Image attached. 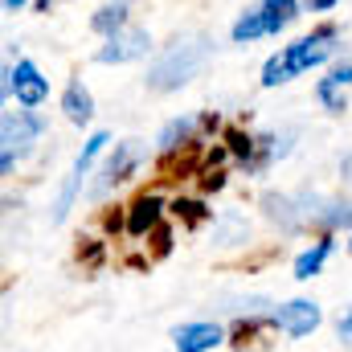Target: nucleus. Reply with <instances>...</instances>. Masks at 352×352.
<instances>
[{"label":"nucleus","instance_id":"obj_1","mask_svg":"<svg viewBox=\"0 0 352 352\" xmlns=\"http://www.w3.org/2000/svg\"><path fill=\"white\" fill-rule=\"evenodd\" d=\"M209 50H213V41H209L205 33L176 37L173 45H164V54L152 62V70H148V90L164 94V90L184 87V82L197 78V70L209 62Z\"/></svg>","mask_w":352,"mask_h":352},{"label":"nucleus","instance_id":"obj_2","mask_svg":"<svg viewBox=\"0 0 352 352\" xmlns=\"http://www.w3.org/2000/svg\"><path fill=\"white\" fill-rule=\"evenodd\" d=\"M336 25H320L316 33H307V37H299V41H291L287 50H283V62H287V74L295 78V74H303V70H311V66H324L340 45H336Z\"/></svg>","mask_w":352,"mask_h":352},{"label":"nucleus","instance_id":"obj_3","mask_svg":"<svg viewBox=\"0 0 352 352\" xmlns=\"http://www.w3.org/2000/svg\"><path fill=\"white\" fill-rule=\"evenodd\" d=\"M148 50H152V33L140 29V25H127V29H119V33L107 37V45L98 50V62L102 66H123V62L144 58Z\"/></svg>","mask_w":352,"mask_h":352},{"label":"nucleus","instance_id":"obj_4","mask_svg":"<svg viewBox=\"0 0 352 352\" xmlns=\"http://www.w3.org/2000/svg\"><path fill=\"white\" fill-rule=\"evenodd\" d=\"M41 131H45V123H41V115H33V107H25V111H4V119H0L4 152H16V156L29 152Z\"/></svg>","mask_w":352,"mask_h":352},{"label":"nucleus","instance_id":"obj_5","mask_svg":"<svg viewBox=\"0 0 352 352\" xmlns=\"http://www.w3.org/2000/svg\"><path fill=\"white\" fill-rule=\"evenodd\" d=\"M4 94H16L21 107H41V102L50 98V82L41 78V70H37L29 58H21V62L8 70V78H4Z\"/></svg>","mask_w":352,"mask_h":352},{"label":"nucleus","instance_id":"obj_6","mask_svg":"<svg viewBox=\"0 0 352 352\" xmlns=\"http://www.w3.org/2000/svg\"><path fill=\"white\" fill-rule=\"evenodd\" d=\"M320 303H311V299H291V303H283L274 316H270V324L278 328V332H287V336H295V340H303V336H311L316 328H320Z\"/></svg>","mask_w":352,"mask_h":352},{"label":"nucleus","instance_id":"obj_7","mask_svg":"<svg viewBox=\"0 0 352 352\" xmlns=\"http://www.w3.org/2000/svg\"><path fill=\"white\" fill-rule=\"evenodd\" d=\"M140 160H144V148H140V140H127V144H119V148H115V156L102 164V180L94 184V192H107L111 184L127 180V176L140 168Z\"/></svg>","mask_w":352,"mask_h":352},{"label":"nucleus","instance_id":"obj_8","mask_svg":"<svg viewBox=\"0 0 352 352\" xmlns=\"http://www.w3.org/2000/svg\"><path fill=\"white\" fill-rule=\"evenodd\" d=\"M160 213H164V201H160L156 192H140V197L131 201V209H127V234H131V238H144L148 230L160 226Z\"/></svg>","mask_w":352,"mask_h":352},{"label":"nucleus","instance_id":"obj_9","mask_svg":"<svg viewBox=\"0 0 352 352\" xmlns=\"http://www.w3.org/2000/svg\"><path fill=\"white\" fill-rule=\"evenodd\" d=\"M176 352H209L221 344V328L217 324H180L173 332Z\"/></svg>","mask_w":352,"mask_h":352},{"label":"nucleus","instance_id":"obj_10","mask_svg":"<svg viewBox=\"0 0 352 352\" xmlns=\"http://www.w3.org/2000/svg\"><path fill=\"white\" fill-rule=\"evenodd\" d=\"M62 115L70 123H78V127L94 119V98H90V90L82 82H70V87L62 90Z\"/></svg>","mask_w":352,"mask_h":352},{"label":"nucleus","instance_id":"obj_11","mask_svg":"<svg viewBox=\"0 0 352 352\" xmlns=\"http://www.w3.org/2000/svg\"><path fill=\"white\" fill-rule=\"evenodd\" d=\"M258 8L266 16V33H278V29H287L299 16V0H263Z\"/></svg>","mask_w":352,"mask_h":352},{"label":"nucleus","instance_id":"obj_12","mask_svg":"<svg viewBox=\"0 0 352 352\" xmlns=\"http://www.w3.org/2000/svg\"><path fill=\"white\" fill-rule=\"evenodd\" d=\"M328 254H332V238L324 234V238H316L311 250H303V254L295 258V278H311V274H320V266H324Z\"/></svg>","mask_w":352,"mask_h":352},{"label":"nucleus","instance_id":"obj_13","mask_svg":"<svg viewBox=\"0 0 352 352\" xmlns=\"http://www.w3.org/2000/svg\"><path fill=\"white\" fill-rule=\"evenodd\" d=\"M192 127H197V123H192L188 115H184V119H168V123H164V131H160V140H156V144H160V152H180V148H188Z\"/></svg>","mask_w":352,"mask_h":352},{"label":"nucleus","instance_id":"obj_14","mask_svg":"<svg viewBox=\"0 0 352 352\" xmlns=\"http://www.w3.org/2000/svg\"><path fill=\"white\" fill-rule=\"evenodd\" d=\"M258 37H266V16H263V8H250V12H242L234 21V41L238 45H250Z\"/></svg>","mask_w":352,"mask_h":352},{"label":"nucleus","instance_id":"obj_15","mask_svg":"<svg viewBox=\"0 0 352 352\" xmlns=\"http://www.w3.org/2000/svg\"><path fill=\"white\" fill-rule=\"evenodd\" d=\"M90 29H94V33H107V37H111V33H119V29H127V4H119V0H115V4L98 8V12L90 16Z\"/></svg>","mask_w":352,"mask_h":352},{"label":"nucleus","instance_id":"obj_16","mask_svg":"<svg viewBox=\"0 0 352 352\" xmlns=\"http://www.w3.org/2000/svg\"><path fill=\"white\" fill-rule=\"evenodd\" d=\"M226 148H230L238 160L254 164V148H258V144H254V135H250V131H242V127H230V131H226Z\"/></svg>","mask_w":352,"mask_h":352},{"label":"nucleus","instance_id":"obj_17","mask_svg":"<svg viewBox=\"0 0 352 352\" xmlns=\"http://www.w3.org/2000/svg\"><path fill=\"white\" fill-rule=\"evenodd\" d=\"M78 188H82V173H70V180L62 184V192H58V205H54V226L58 221H66V213H70V205H74V197H78Z\"/></svg>","mask_w":352,"mask_h":352},{"label":"nucleus","instance_id":"obj_18","mask_svg":"<svg viewBox=\"0 0 352 352\" xmlns=\"http://www.w3.org/2000/svg\"><path fill=\"white\" fill-rule=\"evenodd\" d=\"M107 144H111V135H107V131H94V135L87 140V148H82V156L74 160V173L87 176V173H90V164H94V156H98V152H102Z\"/></svg>","mask_w":352,"mask_h":352},{"label":"nucleus","instance_id":"obj_19","mask_svg":"<svg viewBox=\"0 0 352 352\" xmlns=\"http://www.w3.org/2000/svg\"><path fill=\"white\" fill-rule=\"evenodd\" d=\"M283 82H291V74H287L283 54H274V58H266V66H263V87L274 90V87H283Z\"/></svg>","mask_w":352,"mask_h":352},{"label":"nucleus","instance_id":"obj_20","mask_svg":"<svg viewBox=\"0 0 352 352\" xmlns=\"http://www.w3.org/2000/svg\"><path fill=\"white\" fill-rule=\"evenodd\" d=\"M340 90H344V87H336L332 78H320L316 94H320V102H324L328 111H336V115H340V111H349V102H344V94H340Z\"/></svg>","mask_w":352,"mask_h":352},{"label":"nucleus","instance_id":"obj_21","mask_svg":"<svg viewBox=\"0 0 352 352\" xmlns=\"http://www.w3.org/2000/svg\"><path fill=\"white\" fill-rule=\"evenodd\" d=\"M173 213L180 217V221H188V226H201V221L209 217V209H205L201 201H184V197H176L173 201Z\"/></svg>","mask_w":352,"mask_h":352},{"label":"nucleus","instance_id":"obj_22","mask_svg":"<svg viewBox=\"0 0 352 352\" xmlns=\"http://www.w3.org/2000/svg\"><path fill=\"white\" fill-rule=\"evenodd\" d=\"M201 188H205V192L226 188V173H221V168H205V173H201Z\"/></svg>","mask_w":352,"mask_h":352},{"label":"nucleus","instance_id":"obj_23","mask_svg":"<svg viewBox=\"0 0 352 352\" xmlns=\"http://www.w3.org/2000/svg\"><path fill=\"white\" fill-rule=\"evenodd\" d=\"M173 250V230L168 226H156V258H164Z\"/></svg>","mask_w":352,"mask_h":352},{"label":"nucleus","instance_id":"obj_24","mask_svg":"<svg viewBox=\"0 0 352 352\" xmlns=\"http://www.w3.org/2000/svg\"><path fill=\"white\" fill-rule=\"evenodd\" d=\"M123 226H127V217H123L119 209H115V213H102V230H107V234H119Z\"/></svg>","mask_w":352,"mask_h":352},{"label":"nucleus","instance_id":"obj_25","mask_svg":"<svg viewBox=\"0 0 352 352\" xmlns=\"http://www.w3.org/2000/svg\"><path fill=\"white\" fill-rule=\"evenodd\" d=\"M328 78H332L336 87H352V62H349V66H336V70H332Z\"/></svg>","mask_w":352,"mask_h":352},{"label":"nucleus","instance_id":"obj_26","mask_svg":"<svg viewBox=\"0 0 352 352\" xmlns=\"http://www.w3.org/2000/svg\"><path fill=\"white\" fill-rule=\"evenodd\" d=\"M303 4H307L311 12H332V8H336V0H303Z\"/></svg>","mask_w":352,"mask_h":352},{"label":"nucleus","instance_id":"obj_27","mask_svg":"<svg viewBox=\"0 0 352 352\" xmlns=\"http://www.w3.org/2000/svg\"><path fill=\"white\" fill-rule=\"evenodd\" d=\"M340 340H344V344H352V307H349V316L340 320Z\"/></svg>","mask_w":352,"mask_h":352},{"label":"nucleus","instance_id":"obj_28","mask_svg":"<svg viewBox=\"0 0 352 352\" xmlns=\"http://www.w3.org/2000/svg\"><path fill=\"white\" fill-rule=\"evenodd\" d=\"M12 164H16V156H12V152H4V156H0V173L12 176Z\"/></svg>","mask_w":352,"mask_h":352},{"label":"nucleus","instance_id":"obj_29","mask_svg":"<svg viewBox=\"0 0 352 352\" xmlns=\"http://www.w3.org/2000/svg\"><path fill=\"white\" fill-rule=\"evenodd\" d=\"M0 4H4V12H16V8H25L29 0H0Z\"/></svg>","mask_w":352,"mask_h":352},{"label":"nucleus","instance_id":"obj_30","mask_svg":"<svg viewBox=\"0 0 352 352\" xmlns=\"http://www.w3.org/2000/svg\"><path fill=\"white\" fill-rule=\"evenodd\" d=\"M344 176H349V180H352V156H349V160H344Z\"/></svg>","mask_w":352,"mask_h":352},{"label":"nucleus","instance_id":"obj_31","mask_svg":"<svg viewBox=\"0 0 352 352\" xmlns=\"http://www.w3.org/2000/svg\"><path fill=\"white\" fill-rule=\"evenodd\" d=\"M349 250H352V238H349Z\"/></svg>","mask_w":352,"mask_h":352}]
</instances>
